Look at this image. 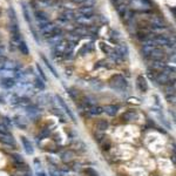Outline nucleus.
I'll return each mask as SVG.
<instances>
[{
    "instance_id": "obj_1",
    "label": "nucleus",
    "mask_w": 176,
    "mask_h": 176,
    "mask_svg": "<svg viewBox=\"0 0 176 176\" xmlns=\"http://www.w3.org/2000/svg\"><path fill=\"white\" fill-rule=\"evenodd\" d=\"M108 82H109V86L113 89H119V91H121V89L127 87V81H126V79L121 74L113 75Z\"/></svg>"
},
{
    "instance_id": "obj_2",
    "label": "nucleus",
    "mask_w": 176,
    "mask_h": 176,
    "mask_svg": "<svg viewBox=\"0 0 176 176\" xmlns=\"http://www.w3.org/2000/svg\"><path fill=\"white\" fill-rule=\"evenodd\" d=\"M58 26L55 25V24H53V22H47V24H44V25H41V26H39V30L40 32L44 34V36H46V38H49L52 34H54L55 33V31H57Z\"/></svg>"
},
{
    "instance_id": "obj_3",
    "label": "nucleus",
    "mask_w": 176,
    "mask_h": 176,
    "mask_svg": "<svg viewBox=\"0 0 176 176\" xmlns=\"http://www.w3.org/2000/svg\"><path fill=\"white\" fill-rule=\"evenodd\" d=\"M149 57L151 58L153 61H162L164 57H166V52L160 47H154L150 52Z\"/></svg>"
},
{
    "instance_id": "obj_4",
    "label": "nucleus",
    "mask_w": 176,
    "mask_h": 176,
    "mask_svg": "<svg viewBox=\"0 0 176 176\" xmlns=\"http://www.w3.org/2000/svg\"><path fill=\"white\" fill-rule=\"evenodd\" d=\"M55 99H57V101L59 102V105L61 106L62 109L65 110V113H66V114L70 118V120H72L73 122H76V119H75V116H74V114H73V112H72L69 107L67 106V103L65 102V100H63V99H62L60 95H57V96H55Z\"/></svg>"
},
{
    "instance_id": "obj_5",
    "label": "nucleus",
    "mask_w": 176,
    "mask_h": 176,
    "mask_svg": "<svg viewBox=\"0 0 176 176\" xmlns=\"http://www.w3.org/2000/svg\"><path fill=\"white\" fill-rule=\"evenodd\" d=\"M34 17L39 26L44 25V24H47V22L49 21V18H48V15H47V13H45L42 11H39V9H36L34 12Z\"/></svg>"
},
{
    "instance_id": "obj_6",
    "label": "nucleus",
    "mask_w": 176,
    "mask_h": 176,
    "mask_svg": "<svg viewBox=\"0 0 176 176\" xmlns=\"http://www.w3.org/2000/svg\"><path fill=\"white\" fill-rule=\"evenodd\" d=\"M149 21H150V26L162 28V30L166 28V22H164V20H163L162 18L158 17V15H151L149 19Z\"/></svg>"
},
{
    "instance_id": "obj_7",
    "label": "nucleus",
    "mask_w": 176,
    "mask_h": 176,
    "mask_svg": "<svg viewBox=\"0 0 176 176\" xmlns=\"http://www.w3.org/2000/svg\"><path fill=\"white\" fill-rule=\"evenodd\" d=\"M0 142H3L7 146H13L15 147V140L13 135H11V133H0Z\"/></svg>"
},
{
    "instance_id": "obj_8",
    "label": "nucleus",
    "mask_w": 176,
    "mask_h": 176,
    "mask_svg": "<svg viewBox=\"0 0 176 176\" xmlns=\"http://www.w3.org/2000/svg\"><path fill=\"white\" fill-rule=\"evenodd\" d=\"M136 87L141 93H146L148 91V82L143 75H139L136 78Z\"/></svg>"
},
{
    "instance_id": "obj_9",
    "label": "nucleus",
    "mask_w": 176,
    "mask_h": 176,
    "mask_svg": "<svg viewBox=\"0 0 176 176\" xmlns=\"http://www.w3.org/2000/svg\"><path fill=\"white\" fill-rule=\"evenodd\" d=\"M153 39H154L155 44L156 45H161V46H172V44H170V39L167 38L166 35L155 34L154 36H153Z\"/></svg>"
},
{
    "instance_id": "obj_10",
    "label": "nucleus",
    "mask_w": 176,
    "mask_h": 176,
    "mask_svg": "<svg viewBox=\"0 0 176 176\" xmlns=\"http://www.w3.org/2000/svg\"><path fill=\"white\" fill-rule=\"evenodd\" d=\"M94 21V18L93 17H84V15H78L76 17V22L79 24L80 26H84V27H87V26H91Z\"/></svg>"
},
{
    "instance_id": "obj_11",
    "label": "nucleus",
    "mask_w": 176,
    "mask_h": 176,
    "mask_svg": "<svg viewBox=\"0 0 176 176\" xmlns=\"http://www.w3.org/2000/svg\"><path fill=\"white\" fill-rule=\"evenodd\" d=\"M21 33L20 32H17V33H11V48L13 47L15 48L18 46L20 45V42L22 41V36H21Z\"/></svg>"
},
{
    "instance_id": "obj_12",
    "label": "nucleus",
    "mask_w": 176,
    "mask_h": 176,
    "mask_svg": "<svg viewBox=\"0 0 176 176\" xmlns=\"http://www.w3.org/2000/svg\"><path fill=\"white\" fill-rule=\"evenodd\" d=\"M170 78H172V76L169 74H166V73L161 72V73H157L156 78H155V81H156L158 85H167V84H169Z\"/></svg>"
},
{
    "instance_id": "obj_13",
    "label": "nucleus",
    "mask_w": 176,
    "mask_h": 176,
    "mask_svg": "<svg viewBox=\"0 0 176 176\" xmlns=\"http://www.w3.org/2000/svg\"><path fill=\"white\" fill-rule=\"evenodd\" d=\"M4 69H8V70H19L20 69V63L14 60H6L4 62Z\"/></svg>"
},
{
    "instance_id": "obj_14",
    "label": "nucleus",
    "mask_w": 176,
    "mask_h": 176,
    "mask_svg": "<svg viewBox=\"0 0 176 176\" xmlns=\"http://www.w3.org/2000/svg\"><path fill=\"white\" fill-rule=\"evenodd\" d=\"M102 108H103V113L108 114L109 116H115L119 112V106L116 105H106Z\"/></svg>"
},
{
    "instance_id": "obj_15",
    "label": "nucleus",
    "mask_w": 176,
    "mask_h": 176,
    "mask_svg": "<svg viewBox=\"0 0 176 176\" xmlns=\"http://www.w3.org/2000/svg\"><path fill=\"white\" fill-rule=\"evenodd\" d=\"M63 40V35L62 33H57V34H52L49 38H47V41H48L49 45L52 46H57L59 42H61Z\"/></svg>"
},
{
    "instance_id": "obj_16",
    "label": "nucleus",
    "mask_w": 176,
    "mask_h": 176,
    "mask_svg": "<svg viewBox=\"0 0 176 176\" xmlns=\"http://www.w3.org/2000/svg\"><path fill=\"white\" fill-rule=\"evenodd\" d=\"M93 14H94V7H91V6H84L78 9V15L93 17Z\"/></svg>"
},
{
    "instance_id": "obj_17",
    "label": "nucleus",
    "mask_w": 176,
    "mask_h": 176,
    "mask_svg": "<svg viewBox=\"0 0 176 176\" xmlns=\"http://www.w3.org/2000/svg\"><path fill=\"white\" fill-rule=\"evenodd\" d=\"M0 85L6 89H11L17 85V82H15V79H13V78H5V79H1Z\"/></svg>"
},
{
    "instance_id": "obj_18",
    "label": "nucleus",
    "mask_w": 176,
    "mask_h": 176,
    "mask_svg": "<svg viewBox=\"0 0 176 176\" xmlns=\"http://www.w3.org/2000/svg\"><path fill=\"white\" fill-rule=\"evenodd\" d=\"M67 46H68V40L67 41L62 40L61 42H59L57 46H54V52H55V54H65Z\"/></svg>"
},
{
    "instance_id": "obj_19",
    "label": "nucleus",
    "mask_w": 176,
    "mask_h": 176,
    "mask_svg": "<svg viewBox=\"0 0 176 176\" xmlns=\"http://www.w3.org/2000/svg\"><path fill=\"white\" fill-rule=\"evenodd\" d=\"M21 142L22 145H24V148H25V151H26L27 154H33V151H34V149H33V146H32L31 141L28 140L27 137L25 136H21Z\"/></svg>"
},
{
    "instance_id": "obj_20",
    "label": "nucleus",
    "mask_w": 176,
    "mask_h": 176,
    "mask_svg": "<svg viewBox=\"0 0 176 176\" xmlns=\"http://www.w3.org/2000/svg\"><path fill=\"white\" fill-rule=\"evenodd\" d=\"M136 118V113L134 110H127L121 115V120L122 121H133Z\"/></svg>"
},
{
    "instance_id": "obj_21",
    "label": "nucleus",
    "mask_w": 176,
    "mask_h": 176,
    "mask_svg": "<svg viewBox=\"0 0 176 176\" xmlns=\"http://www.w3.org/2000/svg\"><path fill=\"white\" fill-rule=\"evenodd\" d=\"M74 157H75V154H74V151H73V150H66V151H65V153H62V155H61V160L65 163L70 162V161H72Z\"/></svg>"
},
{
    "instance_id": "obj_22",
    "label": "nucleus",
    "mask_w": 176,
    "mask_h": 176,
    "mask_svg": "<svg viewBox=\"0 0 176 176\" xmlns=\"http://www.w3.org/2000/svg\"><path fill=\"white\" fill-rule=\"evenodd\" d=\"M41 59H42V61L45 62V65L47 66V68H48V69L51 70V72H52V74L54 75L55 78H59V74H58V73H57V69H55V68L53 67L52 63H51V62L48 61V59H47V58L45 57V55H41Z\"/></svg>"
},
{
    "instance_id": "obj_23",
    "label": "nucleus",
    "mask_w": 176,
    "mask_h": 176,
    "mask_svg": "<svg viewBox=\"0 0 176 176\" xmlns=\"http://www.w3.org/2000/svg\"><path fill=\"white\" fill-rule=\"evenodd\" d=\"M88 113L92 115H101L103 113V108L100 106H91L88 108Z\"/></svg>"
},
{
    "instance_id": "obj_24",
    "label": "nucleus",
    "mask_w": 176,
    "mask_h": 176,
    "mask_svg": "<svg viewBox=\"0 0 176 176\" xmlns=\"http://www.w3.org/2000/svg\"><path fill=\"white\" fill-rule=\"evenodd\" d=\"M128 11H129V8H128L127 5L124 4H120V5H116V12L119 13V15L121 18H123L124 15H126V13H127Z\"/></svg>"
},
{
    "instance_id": "obj_25",
    "label": "nucleus",
    "mask_w": 176,
    "mask_h": 176,
    "mask_svg": "<svg viewBox=\"0 0 176 176\" xmlns=\"http://www.w3.org/2000/svg\"><path fill=\"white\" fill-rule=\"evenodd\" d=\"M116 52L119 53L122 58H124L128 54V47L126 44H119L116 47Z\"/></svg>"
},
{
    "instance_id": "obj_26",
    "label": "nucleus",
    "mask_w": 176,
    "mask_h": 176,
    "mask_svg": "<svg viewBox=\"0 0 176 176\" xmlns=\"http://www.w3.org/2000/svg\"><path fill=\"white\" fill-rule=\"evenodd\" d=\"M108 126H109V123H108L107 120H99L96 123V127L100 132H105V130H107V129H108Z\"/></svg>"
},
{
    "instance_id": "obj_27",
    "label": "nucleus",
    "mask_w": 176,
    "mask_h": 176,
    "mask_svg": "<svg viewBox=\"0 0 176 176\" xmlns=\"http://www.w3.org/2000/svg\"><path fill=\"white\" fill-rule=\"evenodd\" d=\"M164 67H166V63L163 61H153L151 62V68L150 69L157 72V70H162Z\"/></svg>"
},
{
    "instance_id": "obj_28",
    "label": "nucleus",
    "mask_w": 176,
    "mask_h": 176,
    "mask_svg": "<svg viewBox=\"0 0 176 176\" xmlns=\"http://www.w3.org/2000/svg\"><path fill=\"white\" fill-rule=\"evenodd\" d=\"M36 5L38 7H42V8H47V7H51L54 5L52 0H38L36 1Z\"/></svg>"
},
{
    "instance_id": "obj_29",
    "label": "nucleus",
    "mask_w": 176,
    "mask_h": 176,
    "mask_svg": "<svg viewBox=\"0 0 176 176\" xmlns=\"http://www.w3.org/2000/svg\"><path fill=\"white\" fill-rule=\"evenodd\" d=\"M63 19H66L67 21H69V20H73L75 19V13L72 11V9H66L65 12H62V15H61Z\"/></svg>"
},
{
    "instance_id": "obj_30",
    "label": "nucleus",
    "mask_w": 176,
    "mask_h": 176,
    "mask_svg": "<svg viewBox=\"0 0 176 176\" xmlns=\"http://www.w3.org/2000/svg\"><path fill=\"white\" fill-rule=\"evenodd\" d=\"M93 48H94V45H93V42H91V44H87L85 45L79 51V54L80 55H84V54H87V53L92 52Z\"/></svg>"
},
{
    "instance_id": "obj_31",
    "label": "nucleus",
    "mask_w": 176,
    "mask_h": 176,
    "mask_svg": "<svg viewBox=\"0 0 176 176\" xmlns=\"http://www.w3.org/2000/svg\"><path fill=\"white\" fill-rule=\"evenodd\" d=\"M18 48H19V51L21 52V54H24V55H28L30 54V49H28V46H27V44L22 40L21 42H20V45L18 46Z\"/></svg>"
},
{
    "instance_id": "obj_32",
    "label": "nucleus",
    "mask_w": 176,
    "mask_h": 176,
    "mask_svg": "<svg viewBox=\"0 0 176 176\" xmlns=\"http://www.w3.org/2000/svg\"><path fill=\"white\" fill-rule=\"evenodd\" d=\"M8 17L9 20H11V24H18L17 14H15V11H14L13 7H9L8 8Z\"/></svg>"
},
{
    "instance_id": "obj_33",
    "label": "nucleus",
    "mask_w": 176,
    "mask_h": 176,
    "mask_svg": "<svg viewBox=\"0 0 176 176\" xmlns=\"http://www.w3.org/2000/svg\"><path fill=\"white\" fill-rule=\"evenodd\" d=\"M34 86L38 88V89H40V91H44L45 88H46L45 81L42 79H40V78H35L34 79Z\"/></svg>"
},
{
    "instance_id": "obj_34",
    "label": "nucleus",
    "mask_w": 176,
    "mask_h": 176,
    "mask_svg": "<svg viewBox=\"0 0 176 176\" xmlns=\"http://www.w3.org/2000/svg\"><path fill=\"white\" fill-rule=\"evenodd\" d=\"M22 6V12H24V17H25V20H26L30 25H31V18H30V12H28V7H27V5L25 3H22L21 4Z\"/></svg>"
},
{
    "instance_id": "obj_35",
    "label": "nucleus",
    "mask_w": 176,
    "mask_h": 176,
    "mask_svg": "<svg viewBox=\"0 0 176 176\" xmlns=\"http://www.w3.org/2000/svg\"><path fill=\"white\" fill-rule=\"evenodd\" d=\"M21 118H20V116H15V118H14V123H15V124H17L18 127L19 128H22V129H25V128H26V122H25V121H21Z\"/></svg>"
},
{
    "instance_id": "obj_36",
    "label": "nucleus",
    "mask_w": 176,
    "mask_h": 176,
    "mask_svg": "<svg viewBox=\"0 0 176 176\" xmlns=\"http://www.w3.org/2000/svg\"><path fill=\"white\" fill-rule=\"evenodd\" d=\"M100 48H101V51L105 53V54H108V55L113 52V49L110 48L108 45H106L105 42H101V44H100Z\"/></svg>"
},
{
    "instance_id": "obj_37",
    "label": "nucleus",
    "mask_w": 176,
    "mask_h": 176,
    "mask_svg": "<svg viewBox=\"0 0 176 176\" xmlns=\"http://www.w3.org/2000/svg\"><path fill=\"white\" fill-rule=\"evenodd\" d=\"M79 40H80V36L78 34H75V33H69V34H68V41H69V42L76 44Z\"/></svg>"
},
{
    "instance_id": "obj_38",
    "label": "nucleus",
    "mask_w": 176,
    "mask_h": 176,
    "mask_svg": "<svg viewBox=\"0 0 176 176\" xmlns=\"http://www.w3.org/2000/svg\"><path fill=\"white\" fill-rule=\"evenodd\" d=\"M18 103L19 105H22V106H30L31 105V100L28 99V97L24 96V97H19V100H18Z\"/></svg>"
},
{
    "instance_id": "obj_39",
    "label": "nucleus",
    "mask_w": 176,
    "mask_h": 176,
    "mask_svg": "<svg viewBox=\"0 0 176 176\" xmlns=\"http://www.w3.org/2000/svg\"><path fill=\"white\" fill-rule=\"evenodd\" d=\"M27 113L30 115H33V114H38V107H35L31 103L30 106H27Z\"/></svg>"
},
{
    "instance_id": "obj_40",
    "label": "nucleus",
    "mask_w": 176,
    "mask_h": 176,
    "mask_svg": "<svg viewBox=\"0 0 176 176\" xmlns=\"http://www.w3.org/2000/svg\"><path fill=\"white\" fill-rule=\"evenodd\" d=\"M85 173H86V175L87 176H99V174L96 173L95 169H93V168L88 167L85 169Z\"/></svg>"
},
{
    "instance_id": "obj_41",
    "label": "nucleus",
    "mask_w": 176,
    "mask_h": 176,
    "mask_svg": "<svg viewBox=\"0 0 176 176\" xmlns=\"http://www.w3.org/2000/svg\"><path fill=\"white\" fill-rule=\"evenodd\" d=\"M12 156H13V160L18 163V164H21V163H24V158H22L21 155H19V154H13Z\"/></svg>"
},
{
    "instance_id": "obj_42",
    "label": "nucleus",
    "mask_w": 176,
    "mask_h": 176,
    "mask_svg": "<svg viewBox=\"0 0 176 176\" xmlns=\"http://www.w3.org/2000/svg\"><path fill=\"white\" fill-rule=\"evenodd\" d=\"M57 24H59V26H67L68 21H67L66 19H63L62 17H59L57 19Z\"/></svg>"
},
{
    "instance_id": "obj_43",
    "label": "nucleus",
    "mask_w": 176,
    "mask_h": 176,
    "mask_svg": "<svg viewBox=\"0 0 176 176\" xmlns=\"http://www.w3.org/2000/svg\"><path fill=\"white\" fill-rule=\"evenodd\" d=\"M49 129H47V128H44L42 130H41V134L39 135V139L41 140V139H44V137H47L49 136Z\"/></svg>"
},
{
    "instance_id": "obj_44",
    "label": "nucleus",
    "mask_w": 176,
    "mask_h": 176,
    "mask_svg": "<svg viewBox=\"0 0 176 176\" xmlns=\"http://www.w3.org/2000/svg\"><path fill=\"white\" fill-rule=\"evenodd\" d=\"M147 75H148V78H149L150 80H155V78H156L157 73H156L155 70H153V69H148V70H147Z\"/></svg>"
},
{
    "instance_id": "obj_45",
    "label": "nucleus",
    "mask_w": 176,
    "mask_h": 176,
    "mask_svg": "<svg viewBox=\"0 0 176 176\" xmlns=\"http://www.w3.org/2000/svg\"><path fill=\"white\" fill-rule=\"evenodd\" d=\"M36 69H38V72H39L40 76H41V79L44 80V81H47V78H46V75H45L44 70L41 69V67L39 66V65H36Z\"/></svg>"
},
{
    "instance_id": "obj_46",
    "label": "nucleus",
    "mask_w": 176,
    "mask_h": 176,
    "mask_svg": "<svg viewBox=\"0 0 176 176\" xmlns=\"http://www.w3.org/2000/svg\"><path fill=\"white\" fill-rule=\"evenodd\" d=\"M0 133H9V128L7 127V126H5L4 123L1 122L0 123Z\"/></svg>"
},
{
    "instance_id": "obj_47",
    "label": "nucleus",
    "mask_w": 176,
    "mask_h": 176,
    "mask_svg": "<svg viewBox=\"0 0 176 176\" xmlns=\"http://www.w3.org/2000/svg\"><path fill=\"white\" fill-rule=\"evenodd\" d=\"M166 99H167L169 102H175V94H167V95H166Z\"/></svg>"
},
{
    "instance_id": "obj_48",
    "label": "nucleus",
    "mask_w": 176,
    "mask_h": 176,
    "mask_svg": "<svg viewBox=\"0 0 176 176\" xmlns=\"http://www.w3.org/2000/svg\"><path fill=\"white\" fill-rule=\"evenodd\" d=\"M95 1H96V0H85L84 4H85V6H91V7H93L94 4H95Z\"/></svg>"
},
{
    "instance_id": "obj_49",
    "label": "nucleus",
    "mask_w": 176,
    "mask_h": 176,
    "mask_svg": "<svg viewBox=\"0 0 176 176\" xmlns=\"http://www.w3.org/2000/svg\"><path fill=\"white\" fill-rule=\"evenodd\" d=\"M110 34H112V38H119L120 36V33L118 31H110Z\"/></svg>"
},
{
    "instance_id": "obj_50",
    "label": "nucleus",
    "mask_w": 176,
    "mask_h": 176,
    "mask_svg": "<svg viewBox=\"0 0 176 176\" xmlns=\"http://www.w3.org/2000/svg\"><path fill=\"white\" fill-rule=\"evenodd\" d=\"M109 147H110V142L109 141H107V146H106V143L105 145H102V150H108L109 149Z\"/></svg>"
},
{
    "instance_id": "obj_51",
    "label": "nucleus",
    "mask_w": 176,
    "mask_h": 176,
    "mask_svg": "<svg viewBox=\"0 0 176 176\" xmlns=\"http://www.w3.org/2000/svg\"><path fill=\"white\" fill-rule=\"evenodd\" d=\"M5 53V46L3 44H0V57Z\"/></svg>"
},
{
    "instance_id": "obj_52",
    "label": "nucleus",
    "mask_w": 176,
    "mask_h": 176,
    "mask_svg": "<svg viewBox=\"0 0 176 176\" xmlns=\"http://www.w3.org/2000/svg\"><path fill=\"white\" fill-rule=\"evenodd\" d=\"M123 1L124 0H112V3L114 5H120V4H123Z\"/></svg>"
},
{
    "instance_id": "obj_53",
    "label": "nucleus",
    "mask_w": 176,
    "mask_h": 176,
    "mask_svg": "<svg viewBox=\"0 0 176 176\" xmlns=\"http://www.w3.org/2000/svg\"><path fill=\"white\" fill-rule=\"evenodd\" d=\"M73 3H75V4H84L85 0H72Z\"/></svg>"
},
{
    "instance_id": "obj_54",
    "label": "nucleus",
    "mask_w": 176,
    "mask_h": 176,
    "mask_svg": "<svg viewBox=\"0 0 176 176\" xmlns=\"http://www.w3.org/2000/svg\"><path fill=\"white\" fill-rule=\"evenodd\" d=\"M6 102V100H5L4 96H1V94H0V103H5Z\"/></svg>"
},
{
    "instance_id": "obj_55",
    "label": "nucleus",
    "mask_w": 176,
    "mask_h": 176,
    "mask_svg": "<svg viewBox=\"0 0 176 176\" xmlns=\"http://www.w3.org/2000/svg\"><path fill=\"white\" fill-rule=\"evenodd\" d=\"M38 176H46L45 174H38Z\"/></svg>"
},
{
    "instance_id": "obj_56",
    "label": "nucleus",
    "mask_w": 176,
    "mask_h": 176,
    "mask_svg": "<svg viewBox=\"0 0 176 176\" xmlns=\"http://www.w3.org/2000/svg\"><path fill=\"white\" fill-rule=\"evenodd\" d=\"M120 176H126V175H120Z\"/></svg>"
}]
</instances>
